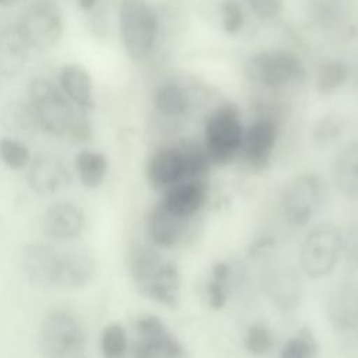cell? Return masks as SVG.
<instances>
[{
  "mask_svg": "<svg viewBox=\"0 0 358 358\" xmlns=\"http://www.w3.org/2000/svg\"><path fill=\"white\" fill-rule=\"evenodd\" d=\"M43 358H81L85 354V333L80 320L66 309L50 312L39 330Z\"/></svg>",
  "mask_w": 358,
  "mask_h": 358,
  "instance_id": "obj_1",
  "label": "cell"
},
{
  "mask_svg": "<svg viewBox=\"0 0 358 358\" xmlns=\"http://www.w3.org/2000/svg\"><path fill=\"white\" fill-rule=\"evenodd\" d=\"M28 96L41 129L53 136L69 134L78 113L63 90L57 88L52 81L39 77L31 81Z\"/></svg>",
  "mask_w": 358,
  "mask_h": 358,
  "instance_id": "obj_2",
  "label": "cell"
},
{
  "mask_svg": "<svg viewBox=\"0 0 358 358\" xmlns=\"http://www.w3.org/2000/svg\"><path fill=\"white\" fill-rule=\"evenodd\" d=\"M119 28L127 55L133 60H141L155 43L158 20L145 0H120Z\"/></svg>",
  "mask_w": 358,
  "mask_h": 358,
  "instance_id": "obj_3",
  "label": "cell"
},
{
  "mask_svg": "<svg viewBox=\"0 0 358 358\" xmlns=\"http://www.w3.org/2000/svg\"><path fill=\"white\" fill-rule=\"evenodd\" d=\"M245 74L266 88L287 90L303 81L305 69L299 57L288 50H264L249 57Z\"/></svg>",
  "mask_w": 358,
  "mask_h": 358,
  "instance_id": "obj_4",
  "label": "cell"
},
{
  "mask_svg": "<svg viewBox=\"0 0 358 358\" xmlns=\"http://www.w3.org/2000/svg\"><path fill=\"white\" fill-rule=\"evenodd\" d=\"M204 148L214 165H227L241 151L243 127L235 105L224 103L207 119Z\"/></svg>",
  "mask_w": 358,
  "mask_h": 358,
  "instance_id": "obj_5",
  "label": "cell"
},
{
  "mask_svg": "<svg viewBox=\"0 0 358 358\" xmlns=\"http://www.w3.org/2000/svg\"><path fill=\"white\" fill-rule=\"evenodd\" d=\"M343 234L331 224H320L303 239L301 246V267L310 278L329 275L341 255Z\"/></svg>",
  "mask_w": 358,
  "mask_h": 358,
  "instance_id": "obj_6",
  "label": "cell"
},
{
  "mask_svg": "<svg viewBox=\"0 0 358 358\" xmlns=\"http://www.w3.org/2000/svg\"><path fill=\"white\" fill-rule=\"evenodd\" d=\"M18 27L29 48L50 49L59 43L63 35L62 13L53 1L36 0L25 8Z\"/></svg>",
  "mask_w": 358,
  "mask_h": 358,
  "instance_id": "obj_7",
  "label": "cell"
},
{
  "mask_svg": "<svg viewBox=\"0 0 358 358\" xmlns=\"http://www.w3.org/2000/svg\"><path fill=\"white\" fill-rule=\"evenodd\" d=\"M323 185L313 173H303L288 183L282 193V213L291 225L302 227L316 214L323 201Z\"/></svg>",
  "mask_w": 358,
  "mask_h": 358,
  "instance_id": "obj_8",
  "label": "cell"
},
{
  "mask_svg": "<svg viewBox=\"0 0 358 358\" xmlns=\"http://www.w3.org/2000/svg\"><path fill=\"white\" fill-rule=\"evenodd\" d=\"M137 338L131 345L134 358H183L179 340L168 331L158 316L143 315L134 323Z\"/></svg>",
  "mask_w": 358,
  "mask_h": 358,
  "instance_id": "obj_9",
  "label": "cell"
},
{
  "mask_svg": "<svg viewBox=\"0 0 358 358\" xmlns=\"http://www.w3.org/2000/svg\"><path fill=\"white\" fill-rule=\"evenodd\" d=\"M62 253L43 242L29 243L22 252V268L27 280L42 288L56 287Z\"/></svg>",
  "mask_w": 358,
  "mask_h": 358,
  "instance_id": "obj_10",
  "label": "cell"
},
{
  "mask_svg": "<svg viewBox=\"0 0 358 358\" xmlns=\"http://www.w3.org/2000/svg\"><path fill=\"white\" fill-rule=\"evenodd\" d=\"M277 136V123L268 117L256 119L243 133L241 151L253 169H264L268 165Z\"/></svg>",
  "mask_w": 358,
  "mask_h": 358,
  "instance_id": "obj_11",
  "label": "cell"
},
{
  "mask_svg": "<svg viewBox=\"0 0 358 358\" xmlns=\"http://www.w3.org/2000/svg\"><path fill=\"white\" fill-rule=\"evenodd\" d=\"M45 234L57 241H70L80 236L85 225L83 208L71 201H56L43 214Z\"/></svg>",
  "mask_w": 358,
  "mask_h": 358,
  "instance_id": "obj_12",
  "label": "cell"
},
{
  "mask_svg": "<svg viewBox=\"0 0 358 358\" xmlns=\"http://www.w3.org/2000/svg\"><path fill=\"white\" fill-rule=\"evenodd\" d=\"M326 316L336 330L347 331L358 324V285L355 282H341L329 294Z\"/></svg>",
  "mask_w": 358,
  "mask_h": 358,
  "instance_id": "obj_13",
  "label": "cell"
},
{
  "mask_svg": "<svg viewBox=\"0 0 358 358\" xmlns=\"http://www.w3.org/2000/svg\"><path fill=\"white\" fill-rule=\"evenodd\" d=\"M147 178L157 190H168L185 179L182 154L176 147L157 150L147 164Z\"/></svg>",
  "mask_w": 358,
  "mask_h": 358,
  "instance_id": "obj_14",
  "label": "cell"
},
{
  "mask_svg": "<svg viewBox=\"0 0 358 358\" xmlns=\"http://www.w3.org/2000/svg\"><path fill=\"white\" fill-rule=\"evenodd\" d=\"M70 173L66 164L55 155H41L31 162L28 185L38 194L56 193L69 183Z\"/></svg>",
  "mask_w": 358,
  "mask_h": 358,
  "instance_id": "obj_15",
  "label": "cell"
},
{
  "mask_svg": "<svg viewBox=\"0 0 358 358\" xmlns=\"http://www.w3.org/2000/svg\"><path fill=\"white\" fill-rule=\"evenodd\" d=\"M207 189L203 180H182L165 192L161 203L173 214L187 220L194 215L204 204Z\"/></svg>",
  "mask_w": 358,
  "mask_h": 358,
  "instance_id": "obj_16",
  "label": "cell"
},
{
  "mask_svg": "<svg viewBox=\"0 0 358 358\" xmlns=\"http://www.w3.org/2000/svg\"><path fill=\"white\" fill-rule=\"evenodd\" d=\"M185 222V218L173 214L159 201L148 211L145 220L148 239L155 246L171 248L180 239Z\"/></svg>",
  "mask_w": 358,
  "mask_h": 358,
  "instance_id": "obj_17",
  "label": "cell"
},
{
  "mask_svg": "<svg viewBox=\"0 0 358 358\" xmlns=\"http://www.w3.org/2000/svg\"><path fill=\"white\" fill-rule=\"evenodd\" d=\"M29 45L18 25H8L0 31V74L18 76L28 60Z\"/></svg>",
  "mask_w": 358,
  "mask_h": 358,
  "instance_id": "obj_18",
  "label": "cell"
},
{
  "mask_svg": "<svg viewBox=\"0 0 358 358\" xmlns=\"http://www.w3.org/2000/svg\"><path fill=\"white\" fill-rule=\"evenodd\" d=\"M138 289L147 298L158 303L173 306L179 298L180 289L178 267L171 262H162L155 273Z\"/></svg>",
  "mask_w": 358,
  "mask_h": 358,
  "instance_id": "obj_19",
  "label": "cell"
},
{
  "mask_svg": "<svg viewBox=\"0 0 358 358\" xmlns=\"http://www.w3.org/2000/svg\"><path fill=\"white\" fill-rule=\"evenodd\" d=\"M59 81L63 92L81 113H87L94 108L92 80L84 67L78 64L64 66L59 74Z\"/></svg>",
  "mask_w": 358,
  "mask_h": 358,
  "instance_id": "obj_20",
  "label": "cell"
},
{
  "mask_svg": "<svg viewBox=\"0 0 358 358\" xmlns=\"http://www.w3.org/2000/svg\"><path fill=\"white\" fill-rule=\"evenodd\" d=\"M95 275L94 259L80 250L62 253L57 285L63 288H81L88 285Z\"/></svg>",
  "mask_w": 358,
  "mask_h": 358,
  "instance_id": "obj_21",
  "label": "cell"
},
{
  "mask_svg": "<svg viewBox=\"0 0 358 358\" xmlns=\"http://www.w3.org/2000/svg\"><path fill=\"white\" fill-rule=\"evenodd\" d=\"M0 123L11 134L32 136L39 129L36 113L31 103L13 101L0 109Z\"/></svg>",
  "mask_w": 358,
  "mask_h": 358,
  "instance_id": "obj_22",
  "label": "cell"
},
{
  "mask_svg": "<svg viewBox=\"0 0 358 358\" xmlns=\"http://www.w3.org/2000/svg\"><path fill=\"white\" fill-rule=\"evenodd\" d=\"M266 288L274 303L282 309H292L301 296L299 281L288 270H274L266 278Z\"/></svg>",
  "mask_w": 358,
  "mask_h": 358,
  "instance_id": "obj_23",
  "label": "cell"
},
{
  "mask_svg": "<svg viewBox=\"0 0 358 358\" xmlns=\"http://www.w3.org/2000/svg\"><path fill=\"white\" fill-rule=\"evenodd\" d=\"M76 172L83 186L88 189L98 187L108 172L106 157L94 150H83L76 155Z\"/></svg>",
  "mask_w": 358,
  "mask_h": 358,
  "instance_id": "obj_24",
  "label": "cell"
},
{
  "mask_svg": "<svg viewBox=\"0 0 358 358\" xmlns=\"http://www.w3.org/2000/svg\"><path fill=\"white\" fill-rule=\"evenodd\" d=\"M334 178L340 190L358 196V141L350 144L337 158Z\"/></svg>",
  "mask_w": 358,
  "mask_h": 358,
  "instance_id": "obj_25",
  "label": "cell"
},
{
  "mask_svg": "<svg viewBox=\"0 0 358 358\" xmlns=\"http://www.w3.org/2000/svg\"><path fill=\"white\" fill-rule=\"evenodd\" d=\"M161 255L148 245H137L130 252L129 266L133 281L136 282L137 288L147 282V280L155 273V270L162 263Z\"/></svg>",
  "mask_w": 358,
  "mask_h": 358,
  "instance_id": "obj_26",
  "label": "cell"
},
{
  "mask_svg": "<svg viewBox=\"0 0 358 358\" xmlns=\"http://www.w3.org/2000/svg\"><path fill=\"white\" fill-rule=\"evenodd\" d=\"M152 103L164 116H178L187 109V98L183 90L173 83L161 84L154 92Z\"/></svg>",
  "mask_w": 358,
  "mask_h": 358,
  "instance_id": "obj_27",
  "label": "cell"
},
{
  "mask_svg": "<svg viewBox=\"0 0 358 358\" xmlns=\"http://www.w3.org/2000/svg\"><path fill=\"white\" fill-rule=\"evenodd\" d=\"M185 168V180L189 179H201L203 175L210 169L211 161L207 155L204 145H200L194 141H182L178 145Z\"/></svg>",
  "mask_w": 358,
  "mask_h": 358,
  "instance_id": "obj_28",
  "label": "cell"
},
{
  "mask_svg": "<svg viewBox=\"0 0 358 358\" xmlns=\"http://www.w3.org/2000/svg\"><path fill=\"white\" fill-rule=\"evenodd\" d=\"M350 69L344 62L331 60L320 64L316 71V90L320 94H330L340 88L348 78Z\"/></svg>",
  "mask_w": 358,
  "mask_h": 358,
  "instance_id": "obj_29",
  "label": "cell"
},
{
  "mask_svg": "<svg viewBox=\"0 0 358 358\" xmlns=\"http://www.w3.org/2000/svg\"><path fill=\"white\" fill-rule=\"evenodd\" d=\"M127 334L122 324L109 323L103 327L99 347L103 358H122L127 351Z\"/></svg>",
  "mask_w": 358,
  "mask_h": 358,
  "instance_id": "obj_30",
  "label": "cell"
},
{
  "mask_svg": "<svg viewBox=\"0 0 358 358\" xmlns=\"http://www.w3.org/2000/svg\"><path fill=\"white\" fill-rule=\"evenodd\" d=\"M317 354V343L313 333L303 327L285 341L280 358H313Z\"/></svg>",
  "mask_w": 358,
  "mask_h": 358,
  "instance_id": "obj_31",
  "label": "cell"
},
{
  "mask_svg": "<svg viewBox=\"0 0 358 358\" xmlns=\"http://www.w3.org/2000/svg\"><path fill=\"white\" fill-rule=\"evenodd\" d=\"M245 350L256 357L266 355L274 344V337L270 327L263 322L252 323L245 334Z\"/></svg>",
  "mask_w": 358,
  "mask_h": 358,
  "instance_id": "obj_32",
  "label": "cell"
},
{
  "mask_svg": "<svg viewBox=\"0 0 358 358\" xmlns=\"http://www.w3.org/2000/svg\"><path fill=\"white\" fill-rule=\"evenodd\" d=\"M229 266L224 262H217L211 270V280L207 284V296L210 306L220 309L227 302V280Z\"/></svg>",
  "mask_w": 358,
  "mask_h": 358,
  "instance_id": "obj_33",
  "label": "cell"
},
{
  "mask_svg": "<svg viewBox=\"0 0 358 358\" xmlns=\"http://www.w3.org/2000/svg\"><path fill=\"white\" fill-rule=\"evenodd\" d=\"M29 150L17 138L3 137L0 140V159L10 169H21L29 162Z\"/></svg>",
  "mask_w": 358,
  "mask_h": 358,
  "instance_id": "obj_34",
  "label": "cell"
},
{
  "mask_svg": "<svg viewBox=\"0 0 358 358\" xmlns=\"http://www.w3.org/2000/svg\"><path fill=\"white\" fill-rule=\"evenodd\" d=\"M222 28L227 34H236L243 25V13L235 0H225L221 7Z\"/></svg>",
  "mask_w": 358,
  "mask_h": 358,
  "instance_id": "obj_35",
  "label": "cell"
},
{
  "mask_svg": "<svg viewBox=\"0 0 358 358\" xmlns=\"http://www.w3.org/2000/svg\"><path fill=\"white\" fill-rule=\"evenodd\" d=\"M252 13L262 21L277 18L282 10V0H246Z\"/></svg>",
  "mask_w": 358,
  "mask_h": 358,
  "instance_id": "obj_36",
  "label": "cell"
},
{
  "mask_svg": "<svg viewBox=\"0 0 358 358\" xmlns=\"http://www.w3.org/2000/svg\"><path fill=\"white\" fill-rule=\"evenodd\" d=\"M341 253L344 255L347 263L358 266V221L354 222L341 241Z\"/></svg>",
  "mask_w": 358,
  "mask_h": 358,
  "instance_id": "obj_37",
  "label": "cell"
},
{
  "mask_svg": "<svg viewBox=\"0 0 358 358\" xmlns=\"http://www.w3.org/2000/svg\"><path fill=\"white\" fill-rule=\"evenodd\" d=\"M69 134L77 143H87L91 140L92 129H91L90 122L85 117V113H78V116L76 117L74 123L70 127Z\"/></svg>",
  "mask_w": 358,
  "mask_h": 358,
  "instance_id": "obj_38",
  "label": "cell"
},
{
  "mask_svg": "<svg viewBox=\"0 0 358 358\" xmlns=\"http://www.w3.org/2000/svg\"><path fill=\"white\" fill-rule=\"evenodd\" d=\"M338 131H340V122L336 120L334 117H326L317 124L315 134L320 141H327L329 138H333L334 136H337Z\"/></svg>",
  "mask_w": 358,
  "mask_h": 358,
  "instance_id": "obj_39",
  "label": "cell"
},
{
  "mask_svg": "<svg viewBox=\"0 0 358 358\" xmlns=\"http://www.w3.org/2000/svg\"><path fill=\"white\" fill-rule=\"evenodd\" d=\"M96 3H98V0H77V6L83 11H91Z\"/></svg>",
  "mask_w": 358,
  "mask_h": 358,
  "instance_id": "obj_40",
  "label": "cell"
},
{
  "mask_svg": "<svg viewBox=\"0 0 358 358\" xmlns=\"http://www.w3.org/2000/svg\"><path fill=\"white\" fill-rule=\"evenodd\" d=\"M21 0H0V6L3 7H10V6H14L17 3H20Z\"/></svg>",
  "mask_w": 358,
  "mask_h": 358,
  "instance_id": "obj_41",
  "label": "cell"
},
{
  "mask_svg": "<svg viewBox=\"0 0 358 358\" xmlns=\"http://www.w3.org/2000/svg\"><path fill=\"white\" fill-rule=\"evenodd\" d=\"M81 358H88V357H87V355H84V357H81Z\"/></svg>",
  "mask_w": 358,
  "mask_h": 358,
  "instance_id": "obj_42",
  "label": "cell"
}]
</instances>
